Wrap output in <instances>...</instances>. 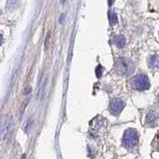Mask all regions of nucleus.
<instances>
[{
	"label": "nucleus",
	"mask_w": 159,
	"mask_h": 159,
	"mask_svg": "<svg viewBox=\"0 0 159 159\" xmlns=\"http://www.w3.org/2000/svg\"><path fill=\"white\" fill-rule=\"evenodd\" d=\"M113 42L118 48H123L126 41H125V38H124L122 35H116V36L113 37Z\"/></svg>",
	"instance_id": "7"
},
{
	"label": "nucleus",
	"mask_w": 159,
	"mask_h": 159,
	"mask_svg": "<svg viewBox=\"0 0 159 159\" xmlns=\"http://www.w3.org/2000/svg\"><path fill=\"white\" fill-rule=\"evenodd\" d=\"M138 135L137 132L132 128H129L125 130L123 134V145L126 147H134L137 144Z\"/></svg>",
	"instance_id": "3"
},
{
	"label": "nucleus",
	"mask_w": 159,
	"mask_h": 159,
	"mask_svg": "<svg viewBox=\"0 0 159 159\" xmlns=\"http://www.w3.org/2000/svg\"><path fill=\"white\" fill-rule=\"evenodd\" d=\"M158 121V114L156 111H150L146 116V123L149 126H156Z\"/></svg>",
	"instance_id": "6"
},
{
	"label": "nucleus",
	"mask_w": 159,
	"mask_h": 159,
	"mask_svg": "<svg viewBox=\"0 0 159 159\" xmlns=\"http://www.w3.org/2000/svg\"><path fill=\"white\" fill-rule=\"evenodd\" d=\"M159 66V60H158V56L157 55H154L150 58V67L153 68H158Z\"/></svg>",
	"instance_id": "8"
},
{
	"label": "nucleus",
	"mask_w": 159,
	"mask_h": 159,
	"mask_svg": "<svg viewBox=\"0 0 159 159\" xmlns=\"http://www.w3.org/2000/svg\"><path fill=\"white\" fill-rule=\"evenodd\" d=\"M131 86L134 89H137V91H146L150 87V83H149V80L145 75H138L132 79Z\"/></svg>",
	"instance_id": "2"
},
{
	"label": "nucleus",
	"mask_w": 159,
	"mask_h": 159,
	"mask_svg": "<svg viewBox=\"0 0 159 159\" xmlns=\"http://www.w3.org/2000/svg\"><path fill=\"white\" fill-rule=\"evenodd\" d=\"M134 64L131 60L127 58H119L116 63V72L121 75V76H126L130 75L134 72Z\"/></svg>",
	"instance_id": "1"
},
{
	"label": "nucleus",
	"mask_w": 159,
	"mask_h": 159,
	"mask_svg": "<svg viewBox=\"0 0 159 159\" xmlns=\"http://www.w3.org/2000/svg\"><path fill=\"white\" fill-rule=\"evenodd\" d=\"M10 125H11V117L6 116L1 120V123H0V140L6 138Z\"/></svg>",
	"instance_id": "5"
},
{
	"label": "nucleus",
	"mask_w": 159,
	"mask_h": 159,
	"mask_svg": "<svg viewBox=\"0 0 159 159\" xmlns=\"http://www.w3.org/2000/svg\"><path fill=\"white\" fill-rule=\"evenodd\" d=\"M124 107V102L121 98H113L109 104V111L113 116H118Z\"/></svg>",
	"instance_id": "4"
},
{
	"label": "nucleus",
	"mask_w": 159,
	"mask_h": 159,
	"mask_svg": "<svg viewBox=\"0 0 159 159\" xmlns=\"http://www.w3.org/2000/svg\"><path fill=\"white\" fill-rule=\"evenodd\" d=\"M3 42V36H2V34L0 33V44H2Z\"/></svg>",
	"instance_id": "11"
},
{
	"label": "nucleus",
	"mask_w": 159,
	"mask_h": 159,
	"mask_svg": "<svg viewBox=\"0 0 159 159\" xmlns=\"http://www.w3.org/2000/svg\"><path fill=\"white\" fill-rule=\"evenodd\" d=\"M103 73V68L101 66V65H98L96 69V74H97V77L98 78H101L102 77V74Z\"/></svg>",
	"instance_id": "10"
},
{
	"label": "nucleus",
	"mask_w": 159,
	"mask_h": 159,
	"mask_svg": "<svg viewBox=\"0 0 159 159\" xmlns=\"http://www.w3.org/2000/svg\"><path fill=\"white\" fill-rule=\"evenodd\" d=\"M108 19H109V22H111V24H112V25L117 23V16H116V14L114 12H109L108 13Z\"/></svg>",
	"instance_id": "9"
}]
</instances>
